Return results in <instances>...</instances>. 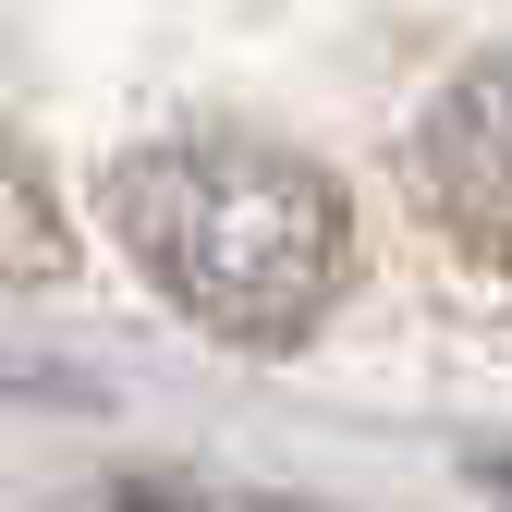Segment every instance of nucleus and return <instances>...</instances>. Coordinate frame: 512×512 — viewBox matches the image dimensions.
Instances as JSON below:
<instances>
[{
	"label": "nucleus",
	"instance_id": "1",
	"mask_svg": "<svg viewBox=\"0 0 512 512\" xmlns=\"http://www.w3.org/2000/svg\"><path fill=\"white\" fill-rule=\"evenodd\" d=\"M110 220L135 244V269L196 317L208 342L281 354L354 281V208L342 183L269 147V135H171L110 171Z\"/></svg>",
	"mask_w": 512,
	"mask_h": 512
},
{
	"label": "nucleus",
	"instance_id": "2",
	"mask_svg": "<svg viewBox=\"0 0 512 512\" xmlns=\"http://www.w3.org/2000/svg\"><path fill=\"white\" fill-rule=\"evenodd\" d=\"M415 196L476 256H512V49L464 61L415 122Z\"/></svg>",
	"mask_w": 512,
	"mask_h": 512
},
{
	"label": "nucleus",
	"instance_id": "3",
	"mask_svg": "<svg viewBox=\"0 0 512 512\" xmlns=\"http://www.w3.org/2000/svg\"><path fill=\"white\" fill-rule=\"evenodd\" d=\"M61 269H74V232L49 208V171L0 135V293H49Z\"/></svg>",
	"mask_w": 512,
	"mask_h": 512
},
{
	"label": "nucleus",
	"instance_id": "4",
	"mask_svg": "<svg viewBox=\"0 0 512 512\" xmlns=\"http://www.w3.org/2000/svg\"><path fill=\"white\" fill-rule=\"evenodd\" d=\"M122 512H305V500H256V488H122Z\"/></svg>",
	"mask_w": 512,
	"mask_h": 512
}]
</instances>
